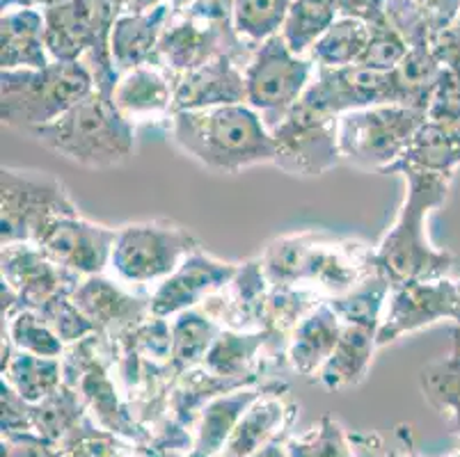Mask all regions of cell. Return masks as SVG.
Instances as JSON below:
<instances>
[{
    "instance_id": "obj_48",
    "label": "cell",
    "mask_w": 460,
    "mask_h": 457,
    "mask_svg": "<svg viewBox=\"0 0 460 457\" xmlns=\"http://www.w3.org/2000/svg\"><path fill=\"white\" fill-rule=\"evenodd\" d=\"M65 3V0H3V5H23V7H31V5H49V7H56Z\"/></svg>"
},
{
    "instance_id": "obj_13",
    "label": "cell",
    "mask_w": 460,
    "mask_h": 457,
    "mask_svg": "<svg viewBox=\"0 0 460 457\" xmlns=\"http://www.w3.org/2000/svg\"><path fill=\"white\" fill-rule=\"evenodd\" d=\"M440 321H454L460 325V300L456 282H451L449 277L392 284L376 341L378 347L390 346L405 334L420 332Z\"/></svg>"
},
{
    "instance_id": "obj_21",
    "label": "cell",
    "mask_w": 460,
    "mask_h": 457,
    "mask_svg": "<svg viewBox=\"0 0 460 457\" xmlns=\"http://www.w3.org/2000/svg\"><path fill=\"white\" fill-rule=\"evenodd\" d=\"M287 393L288 387L259 398L238 421L216 457H252L275 437L288 433L298 417V405L288 400Z\"/></svg>"
},
{
    "instance_id": "obj_4",
    "label": "cell",
    "mask_w": 460,
    "mask_h": 457,
    "mask_svg": "<svg viewBox=\"0 0 460 457\" xmlns=\"http://www.w3.org/2000/svg\"><path fill=\"white\" fill-rule=\"evenodd\" d=\"M31 133L49 151L87 170L124 165L136 146V126L117 110L111 94L96 87L56 121Z\"/></svg>"
},
{
    "instance_id": "obj_49",
    "label": "cell",
    "mask_w": 460,
    "mask_h": 457,
    "mask_svg": "<svg viewBox=\"0 0 460 457\" xmlns=\"http://www.w3.org/2000/svg\"><path fill=\"white\" fill-rule=\"evenodd\" d=\"M137 453H142L145 457H181V453L172 451H154V448H136Z\"/></svg>"
},
{
    "instance_id": "obj_43",
    "label": "cell",
    "mask_w": 460,
    "mask_h": 457,
    "mask_svg": "<svg viewBox=\"0 0 460 457\" xmlns=\"http://www.w3.org/2000/svg\"><path fill=\"white\" fill-rule=\"evenodd\" d=\"M371 37L369 44H367L365 53L359 57L358 65L369 66V69L376 71H392L401 65L405 56H408V41L401 37V32L396 28H392L390 23H380L369 25Z\"/></svg>"
},
{
    "instance_id": "obj_25",
    "label": "cell",
    "mask_w": 460,
    "mask_h": 457,
    "mask_svg": "<svg viewBox=\"0 0 460 457\" xmlns=\"http://www.w3.org/2000/svg\"><path fill=\"white\" fill-rule=\"evenodd\" d=\"M270 337L269 330H252V332H236V330H220L213 341L202 366L216 375L227 377H259L270 362Z\"/></svg>"
},
{
    "instance_id": "obj_44",
    "label": "cell",
    "mask_w": 460,
    "mask_h": 457,
    "mask_svg": "<svg viewBox=\"0 0 460 457\" xmlns=\"http://www.w3.org/2000/svg\"><path fill=\"white\" fill-rule=\"evenodd\" d=\"M0 457H65L49 439L35 433H5L0 439Z\"/></svg>"
},
{
    "instance_id": "obj_18",
    "label": "cell",
    "mask_w": 460,
    "mask_h": 457,
    "mask_svg": "<svg viewBox=\"0 0 460 457\" xmlns=\"http://www.w3.org/2000/svg\"><path fill=\"white\" fill-rule=\"evenodd\" d=\"M270 293V282L263 272L261 259L238 263L232 282L213 293L202 304V312L225 330L252 332L261 330L263 307Z\"/></svg>"
},
{
    "instance_id": "obj_14",
    "label": "cell",
    "mask_w": 460,
    "mask_h": 457,
    "mask_svg": "<svg viewBox=\"0 0 460 457\" xmlns=\"http://www.w3.org/2000/svg\"><path fill=\"white\" fill-rule=\"evenodd\" d=\"M117 229L78 215H62L41 229L32 245L46 257L81 277L103 275L111 268Z\"/></svg>"
},
{
    "instance_id": "obj_16",
    "label": "cell",
    "mask_w": 460,
    "mask_h": 457,
    "mask_svg": "<svg viewBox=\"0 0 460 457\" xmlns=\"http://www.w3.org/2000/svg\"><path fill=\"white\" fill-rule=\"evenodd\" d=\"M238 263L220 261L198 247L183 259L172 275L163 279L152 293V316L174 318L188 309L202 307L204 302L232 282Z\"/></svg>"
},
{
    "instance_id": "obj_29",
    "label": "cell",
    "mask_w": 460,
    "mask_h": 457,
    "mask_svg": "<svg viewBox=\"0 0 460 457\" xmlns=\"http://www.w3.org/2000/svg\"><path fill=\"white\" fill-rule=\"evenodd\" d=\"M165 7H156L149 14H133L117 19L111 35V56L119 75L142 65H152L161 41V23Z\"/></svg>"
},
{
    "instance_id": "obj_10",
    "label": "cell",
    "mask_w": 460,
    "mask_h": 457,
    "mask_svg": "<svg viewBox=\"0 0 460 457\" xmlns=\"http://www.w3.org/2000/svg\"><path fill=\"white\" fill-rule=\"evenodd\" d=\"M273 165L294 179H316L341 163L339 117L300 99L273 131Z\"/></svg>"
},
{
    "instance_id": "obj_11",
    "label": "cell",
    "mask_w": 460,
    "mask_h": 457,
    "mask_svg": "<svg viewBox=\"0 0 460 457\" xmlns=\"http://www.w3.org/2000/svg\"><path fill=\"white\" fill-rule=\"evenodd\" d=\"M0 316L12 318L23 309L40 312L58 295H71L83 277L49 259L32 242L0 245Z\"/></svg>"
},
{
    "instance_id": "obj_12",
    "label": "cell",
    "mask_w": 460,
    "mask_h": 457,
    "mask_svg": "<svg viewBox=\"0 0 460 457\" xmlns=\"http://www.w3.org/2000/svg\"><path fill=\"white\" fill-rule=\"evenodd\" d=\"M312 83V62L288 48L282 35L263 41L245 66L248 106L273 131L303 99Z\"/></svg>"
},
{
    "instance_id": "obj_41",
    "label": "cell",
    "mask_w": 460,
    "mask_h": 457,
    "mask_svg": "<svg viewBox=\"0 0 460 457\" xmlns=\"http://www.w3.org/2000/svg\"><path fill=\"white\" fill-rule=\"evenodd\" d=\"M58 451L65 457H127L131 446L122 437L112 435L90 417L65 439L58 444Z\"/></svg>"
},
{
    "instance_id": "obj_34",
    "label": "cell",
    "mask_w": 460,
    "mask_h": 457,
    "mask_svg": "<svg viewBox=\"0 0 460 457\" xmlns=\"http://www.w3.org/2000/svg\"><path fill=\"white\" fill-rule=\"evenodd\" d=\"M220 330L223 327L217 325L211 316H207L202 307L177 313L172 321V359H170V366L179 375L202 366Z\"/></svg>"
},
{
    "instance_id": "obj_19",
    "label": "cell",
    "mask_w": 460,
    "mask_h": 457,
    "mask_svg": "<svg viewBox=\"0 0 460 457\" xmlns=\"http://www.w3.org/2000/svg\"><path fill=\"white\" fill-rule=\"evenodd\" d=\"M177 81L156 65H142L117 78L112 103L133 126L145 121L170 124Z\"/></svg>"
},
{
    "instance_id": "obj_23",
    "label": "cell",
    "mask_w": 460,
    "mask_h": 457,
    "mask_svg": "<svg viewBox=\"0 0 460 457\" xmlns=\"http://www.w3.org/2000/svg\"><path fill=\"white\" fill-rule=\"evenodd\" d=\"M328 297L312 286H300V284L270 286L266 307H263L261 327L269 330L270 337H273V341H270V362L275 366L287 364V346L291 334Z\"/></svg>"
},
{
    "instance_id": "obj_2",
    "label": "cell",
    "mask_w": 460,
    "mask_h": 457,
    "mask_svg": "<svg viewBox=\"0 0 460 457\" xmlns=\"http://www.w3.org/2000/svg\"><path fill=\"white\" fill-rule=\"evenodd\" d=\"M259 259L270 286H312L328 300L353 291L378 272L376 247L355 238H332L321 232L275 238Z\"/></svg>"
},
{
    "instance_id": "obj_27",
    "label": "cell",
    "mask_w": 460,
    "mask_h": 457,
    "mask_svg": "<svg viewBox=\"0 0 460 457\" xmlns=\"http://www.w3.org/2000/svg\"><path fill=\"white\" fill-rule=\"evenodd\" d=\"M376 337H378V332L369 330V327H341V337H339L332 355L316 375L319 382L328 391H344V389L365 382L371 362H374V352L378 350Z\"/></svg>"
},
{
    "instance_id": "obj_9",
    "label": "cell",
    "mask_w": 460,
    "mask_h": 457,
    "mask_svg": "<svg viewBox=\"0 0 460 457\" xmlns=\"http://www.w3.org/2000/svg\"><path fill=\"white\" fill-rule=\"evenodd\" d=\"M198 247L186 226L170 220L131 222L117 229L111 268L124 284H161Z\"/></svg>"
},
{
    "instance_id": "obj_42",
    "label": "cell",
    "mask_w": 460,
    "mask_h": 457,
    "mask_svg": "<svg viewBox=\"0 0 460 457\" xmlns=\"http://www.w3.org/2000/svg\"><path fill=\"white\" fill-rule=\"evenodd\" d=\"M37 313L51 325V330L60 337L65 346H74V343L96 334L90 318L78 309V304L71 300V295H58L56 300L49 302Z\"/></svg>"
},
{
    "instance_id": "obj_37",
    "label": "cell",
    "mask_w": 460,
    "mask_h": 457,
    "mask_svg": "<svg viewBox=\"0 0 460 457\" xmlns=\"http://www.w3.org/2000/svg\"><path fill=\"white\" fill-rule=\"evenodd\" d=\"M371 28L365 21L344 19L332 23L323 37L312 46V60L319 66H350L358 65L367 44Z\"/></svg>"
},
{
    "instance_id": "obj_20",
    "label": "cell",
    "mask_w": 460,
    "mask_h": 457,
    "mask_svg": "<svg viewBox=\"0 0 460 457\" xmlns=\"http://www.w3.org/2000/svg\"><path fill=\"white\" fill-rule=\"evenodd\" d=\"M248 103L245 74L232 56H217L207 65L188 71L174 87V112Z\"/></svg>"
},
{
    "instance_id": "obj_51",
    "label": "cell",
    "mask_w": 460,
    "mask_h": 457,
    "mask_svg": "<svg viewBox=\"0 0 460 457\" xmlns=\"http://www.w3.org/2000/svg\"><path fill=\"white\" fill-rule=\"evenodd\" d=\"M127 457H145V455H142V453H131V455H127Z\"/></svg>"
},
{
    "instance_id": "obj_6",
    "label": "cell",
    "mask_w": 460,
    "mask_h": 457,
    "mask_svg": "<svg viewBox=\"0 0 460 457\" xmlns=\"http://www.w3.org/2000/svg\"><path fill=\"white\" fill-rule=\"evenodd\" d=\"M112 368H115L112 343L99 334L66 346L62 355L65 384L76 389L92 418L136 448L147 446L152 442V430L133 417L131 408L124 400L122 389L112 380Z\"/></svg>"
},
{
    "instance_id": "obj_5",
    "label": "cell",
    "mask_w": 460,
    "mask_h": 457,
    "mask_svg": "<svg viewBox=\"0 0 460 457\" xmlns=\"http://www.w3.org/2000/svg\"><path fill=\"white\" fill-rule=\"evenodd\" d=\"M0 119L10 128L32 131L65 115L94 90L85 62H51L44 69H3Z\"/></svg>"
},
{
    "instance_id": "obj_26",
    "label": "cell",
    "mask_w": 460,
    "mask_h": 457,
    "mask_svg": "<svg viewBox=\"0 0 460 457\" xmlns=\"http://www.w3.org/2000/svg\"><path fill=\"white\" fill-rule=\"evenodd\" d=\"M341 321L328 300L319 309H314L307 318L298 325L287 346V364L298 375L312 377L319 375L323 364L332 355L339 337H341Z\"/></svg>"
},
{
    "instance_id": "obj_39",
    "label": "cell",
    "mask_w": 460,
    "mask_h": 457,
    "mask_svg": "<svg viewBox=\"0 0 460 457\" xmlns=\"http://www.w3.org/2000/svg\"><path fill=\"white\" fill-rule=\"evenodd\" d=\"M353 448L350 435L330 414H323L303 437L287 439L288 457H355Z\"/></svg>"
},
{
    "instance_id": "obj_31",
    "label": "cell",
    "mask_w": 460,
    "mask_h": 457,
    "mask_svg": "<svg viewBox=\"0 0 460 457\" xmlns=\"http://www.w3.org/2000/svg\"><path fill=\"white\" fill-rule=\"evenodd\" d=\"M451 334V352L421 368L420 389L424 400L445 418L451 433L460 437V327Z\"/></svg>"
},
{
    "instance_id": "obj_40",
    "label": "cell",
    "mask_w": 460,
    "mask_h": 457,
    "mask_svg": "<svg viewBox=\"0 0 460 457\" xmlns=\"http://www.w3.org/2000/svg\"><path fill=\"white\" fill-rule=\"evenodd\" d=\"M291 0H234V23L238 35L266 41L287 21Z\"/></svg>"
},
{
    "instance_id": "obj_35",
    "label": "cell",
    "mask_w": 460,
    "mask_h": 457,
    "mask_svg": "<svg viewBox=\"0 0 460 457\" xmlns=\"http://www.w3.org/2000/svg\"><path fill=\"white\" fill-rule=\"evenodd\" d=\"M392 282L383 272H376L367 282L355 286L353 291L344 295L330 297L328 304L337 313L341 325H358L369 327L378 332L380 322H383L385 307H387V297H390Z\"/></svg>"
},
{
    "instance_id": "obj_46",
    "label": "cell",
    "mask_w": 460,
    "mask_h": 457,
    "mask_svg": "<svg viewBox=\"0 0 460 457\" xmlns=\"http://www.w3.org/2000/svg\"><path fill=\"white\" fill-rule=\"evenodd\" d=\"M396 442H399V448H387V451H383V457H420L415 446V435H412V426L401 423L396 427ZM451 457H460V451Z\"/></svg>"
},
{
    "instance_id": "obj_47",
    "label": "cell",
    "mask_w": 460,
    "mask_h": 457,
    "mask_svg": "<svg viewBox=\"0 0 460 457\" xmlns=\"http://www.w3.org/2000/svg\"><path fill=\"white\" fill-rule=\"evenodd\" d=\"M252 457H288V453H287V433L279 435V437H275L270 444H266V446H263L259 453H254Z\"/></svg>"
},
{
    "instance_id": "obj_24",
    "label": "cell",
    "mask_w": 460,
    "mask_h": 457,
    "mask_svg": "<svg viewBox=\"0 0 460 457\" xmlns=\"http://www.w3.org/2000/svg\"><path fill=\"white\" fill-rule=\"evenodd\" d=\"M460 167V117L458 119H426L410 142L403 156L385 171L401 174L405 170H426L451 174Z\"/></svg>"
},
{
    "instance_id": "obj_15",
    "label": "cell",
    "mask_w": 460,
    "mask_h": 457,
    "mask_svg": "<svg viewBox=\"0 0 460 457\" xmlns=\"http://www.w3.org/2000/svg\"><path fill=\"white\" fill-rule=\"evenodd\" d=\"M303 99L330 115L341 117L362 108L396 103V87L392 71H376L362 65L319 66Z\"/></svg>"
},
{
    "instance_id": "obj_28",
    "label": "cell",
    "mask_w": 460,
    "mask_h": 457,
    "mask_svg": "<svg viewBox=\"0 0 460 457\" xmlns=\"http://www.w3.org/2000/svg\"><path fill=\"white\" fill-rule=\"evenodd\" d=\"M266 380L259 377H227V375H216V373L207 371L204 366L192 368L179 375L177 384L172 389V400H170V414L181 423L183 427H195L202 409L207 408L208 402L216 398L225 396L236 389L254 387Z\"/></svg>"
},
{
    "instance_id": "obj_38",
    "label": "cell",
    "mask_w": 460,
    "mask_h": 457,
    "mask_svg": "<svg viewBox=\"0 0 460 457\" xmlns=\"http://www.w3.org/2000/svg\"><path fill=\"white\" fill-rule=\"evenodd\" d=\"M3 338H7L14 350L31 352L37 357H62L66 350L51 325L32 309H23L3 321Z\"/></svg>"
},
{
    "instance_id": "obj_22",
    "label": "cell",
    "mask_w": 460,
    "mask_h": 457,
    "mask_svg": "<svg viewBox=\"0 0 460 457\" xmlns=\"http://www.w3.org/2000/svg\"><path fill=\"white\" fill-rule=\"evenodd\" d=\"M287 387L288 384L284 380H266L261 384L236 389V391H229L208 402L198 418L192 448L188 451V457H216L217 453L223 451L225 442L234 433L238 421L243 418V414L252 408L259 398Z\"/></svg>"
},
{
    "instance_id": "obj_36",
    "label": "cell",
    "mask_w": 460,
    "mask_h": 457,
    "mask_svg": "<svg viewBox=\"0 0 460 457\" xmlns=\"http://www.w3.org/2000/svg\"><path fill=\"white\" fill-rule=\"evenodd\" d=\"M337 0H296L284 21V41L288 48L303 56L332 28L337 14Z\"/></svg>"
},
{
    "instance_id": "obj_33",
    "label": "cell",
    "mask_w": 460,
    "mask_h": 457,
    "mask_svg": "<svg viewBox=\"0 0 460 457\" xmlns=\"http://www.w3.org/2000/svg\"><path fill=\"white\" fill-rule=\"evenodd\" d=\"M90 417L87 405L76 389L62 384L56 393L41 402H31V433L49 439L53 446L65 442L85 418Z\"/></svg>"
},
{
    "instance_id": "obj_32",
    "label": "cell",
    "mask_w": 460,
    "mask_h": 457,
    "mask_svg": "<svg viewBox=\"0 0 460 457\" xmlns=\"http://www.w3.org/2000/svg\"><path fill=\"white\" fill-rule=\"evenodd\" d=\"M14 347V346H12ZM3 371V382L10 384L23 400L41 402L65 384L62 357H37L31 352L12 350Z\"/></svg>"
},
{
    "instance_id": "obj_3",
    "label": "cell",
    "mask_w": 460,
    "mask_h": 457,
    "mask_svg": "<svg viewBox=\"0 0 460 457\" xmlns=\"http://www.w3.org/2000/svg\"><path fill=\"white\" fill-rule=\"evenodd\" d=\"M405 197L394 224L376 247V268L392 284L410 279H442L454 268V254L429 241L426 222L449 197L454 176L405 170Z\"/></svg>"
},
{
    "instance_id": "obj_1",
    "label": "cell",
    "mask_w": 460,
    "mask_h": 457,
    "mask_svg": "<svg viewBox=\"0 0 460 457\" xmlns=\"http://www.w3.org/2000/svg\"><path fill=\"white\" fill-rule=\"evenodd\" d=\"M167 131L188 158L220 174H238L275 161L269 126L248 103L179 110Z\"/></svg>"
},
{
    "instance_id": "obj_30",
    "label": "cell",
    "mask_w": 460,
    "mask_h": 457,
    "mask_svg": "<svg viewBox=\"0 0 460 457\" xmlns=\"http://www.w3.org/2000/svg\"><path fill=\"white\" fill-rule=\"evenodd\" d=\"M44 32V19L32 10L3 16V69H44L51 65Z\"/></svg>"
},
{
    "instance_id": "obj_8",
    "label": "cell",
    "mask_w": 460,
    "mask_h": 457,
    "mask_svg": "<svg viewBox=\"0 0 460 457\" xmlns=\"http://www.w3.org/2000/svg\"><path fill=\"white\" fill-rule=\"evenodd\" d=\"M65 183L46 171L0 170V245L35 242L44 226L62 215H78Z\"/></svg>"
},
{
    "instance_id": "obj_45",
    "label": "cell",
    "mask_w": 460,
    "mask_h": 457,
    "mask_svg": "<svg viewBox=\"0 0 460 457\" xmlns=\"http://www.w3.org/2000/svg\"><path fill=\"white\" fill-rule=\"evenodd\" d=\"M0 427L5 433H31V402L23 400L14 389L0 380Z\"/></svg>"
},
{
    "instance_id": "obj_7",
    "label": "cell",
    "mask_w": 460,
    "mask_h": 457,
    "mask_svg": "<svg viewBox=\"0 0 460 457\" xmlns=\"http://www.w3.org/2000/svg\"><path fill=\"white\" fill-rule=\"evenodd\" d=\"M426 119L424 110L399 103L346 112L339 117L341 161L358 170L385 174L408 151Z\"/></svg>"
},
{
    "instance_id": "obj_17",
    "label": "cell",
    "mask_w": 460,
    "mask_h": 457,
    "mask_svg": "<svg viewBox=\"0 0 460 457\" xmlns=\"http://www.w3.org/2000/svg\"><path fill=\"white\" fill-rule=\"evenodd\" d=\"M71 300L90 318L96 334L111 343L152 316V295H133L103 275L83 277Z\"/></svg>"
},
{
    "instance_id": "obj_50",
    "label": "cell",
    "mask_w": 460,
    "mask_h": 457,
    "mask_svg": "<svg viewBox=\"0 0 460 457\" xmlns=\"http://www.w3.org/2000/svg\"><path fill=\"white\" fill-rule=\"evenodd\" d=\"M456 293H458V300H460V279H456Z\"/></svg>"
}]
</instances>
